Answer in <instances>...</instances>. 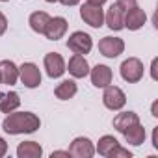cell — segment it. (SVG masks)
I'll use <instances>...</instances> for the list:
<instances>
[{"mask_svg":"<svg viewBox=\"0 0 158 158\" xmlns=\"http://www.w3.org/2000/svg\"><path fill=\"white\" fill-rule=\"evenodd\" d=\"M78 88H76V82L74 80H63L61 84H58V88L54 89V95L60 99V101H69L76 95Z\"/></svg>","mask_w":158,"mask_h":158,"instance_id":"ffe728a7","label":"cell"},{"mask_svg":"<svg viewBox=\"0 0 158 158\" xmlns=\"http://www.w3.org/2000/svg\"><path fill=\"white\" fill-rule=\"evenodd\" d=\"M19 78L26 88L34 89V88H37L41 84V71H39V67L35 63L26 61V63H23L19 67Z\"/></svg>","mask_w":158,"mask_h":158,"instance_id":"5b68a950","label":"cell"},{"mask_svg":"<svg viewBox=\"0 0 158 158\" xmlns=\"http://www.w3.org/2000/svg\"><path fill=\"white\" fill-rule=\"evenodd\" d=\"M80 17L91 28H101L104 24V11H102L101 6H95V4H88L86 2L80 8Z\"/></svg>","mask_w":158,"mask_h":158,"instance_id":"8992f818","label":"cell"},{"mask_svg":"<svg viewBox=\"0 0 158 158\" xmlns=\"http://www.w3.org/2000/svg\"><path fill=\"white\" fill-rule=\"evenodd\" d=\"M50 156H52V158H56V156H67V158H69L71 154H69V151H54Z\"/></svg>","mask_w":158,"mask_h":158,"instance_id":"f1b7e54d","label":"cell"},{"mask_svg":"<svg viewBox=\"0 0 158 158\" xmlns=\"http://www.w3.org/2000/svg\"><path fill=\"white\" fill-rule=\"evenodd\" d=\"M0 2H8V0H0Z\"/></svg>","mask_w":158,"mask_h":158,"instance_id":"836d02e7","label":"cell"},{"mask_svg":"<svg viewBox=\"0 0 158 158\" xmlns=\"http://www.w3.org/2000/svg\"><path fill=\"white\" fill-rule=\"evenodd\" d=\"M43 147L37 141H23L17 147V156L19 158H41Z\"/></svg>","mask_w":158,"mask_h":158,"instance_id":"e0dca14e","label":"cell"},{"mask_svg":"<svg viewBox=\"0 0 158 158\" xmlns=\"http://www.w3.org/2000/svg\"><path fill=\"white\" fill-rule=\"evenodd\" d=\"M123 136H125L127 143H130V145H141L145 141V128L141 127V123H136L130 128H127L123 132Z\"/></svg>","mask_w":158,"mask_h":158,"instance_id":"d6986e66","label":"cell"},{"mask_svg":"<svg viewBox=\"0 0 158 158\" xmlns=\"http://www.w3.org/2000/svg\"><path fill=\"white\" fill-rule=\"evenodd\" d=\"M125 50V41L121 37H102L99 41V52L106 58H117L119 54H123Z\"/></svg>","mask_w":158,"mask_h":158,"instance_id":"ba28073f","label":"cell"},{"mask_svg":"<svg viewBox=\"0 0 158 158\" xmlns=\"http://www.w3.org/2000/svg\"><path fill=\"white\" fill-rule=\"evenodd\" d=\"M152 147L158 149V127H154V130H152Z\"/></svg>","mask_w":158,"mask_h":158,"instance_id":"4316f807","label":"cell"},{"mask_svg":"<svg viewBox=\"0 0 158 158\" xmlns=\"http://www.w3.org/2000/svg\"><path fill=\"white\" fill-rule=\"evenodd\" d=\"M6 30H8V19L4 13H0V35H4Z\"/></svg>","mask_w":158,"mask_h":158,"instance_id":"cb8c5ba5","label":"cell"},{"mask_svg":"<svg viewBox=\"0 0 158 158\" xmlns=\"http://www.w3.org/2000/svg\"><path fill=\"white\" fill-rule=\"evenodd\" d=\"M41 127V121L32 112H10L2 123L4 132L8 134H32Z\"/></svg>","mask_w":158,"mask_h":158,"instance_id":"6da1fadb","label":"cell"},{"mask_svg":"<svg viewBox=\"0 0 158 158\" xmlns=\"http://www.w3.org/2000/svg\"><path fill=\"white\" fill-rule=\"evenodd\" d=\"M106 0H88V4H95V6H102Z\"/></svg>","mask_w":158,"mask_h":158,"instance_id":"1f68e13d","label":"cell"},{"mask_svg":"<svg viewBox=\"0 0 158 158\" xmlns=\"http://www.w3.org/2000/svg\"><path fill=\"white\" fill-rule=\"evenodd\" d=\"M58 2H61L63 6H76L80 0H58Z\"/></svg>","mask_w":158,"mask_h":158,"instance_id":"f546056e","label":"cell"},{"mask_svg":"<svg viewBox=\"0 0 158 158\" xmlns=\"http://www.w3.org/2000/svg\"><path fill=\"white\" fill-rule=\"evenodd\" d=\"M69 71V74L73 78H84L89 74V65H88V60L82 56V54H73V58L69 60V67L65 69Z\"/></svg>","mask_w":158,"mask_h":158,"instance_id":"5bb4252c","label":"cell"},{"mask_svg":"<svg viewBox=\"0 0 158 158\" xmlns=\"http://www.w3.org/2000/svg\"><path fill=\"white\" fill-rule=\"evenodd\" d=\"M108 158H132V152H130L128 149H123L121 145H117V147L108 154Z\"/></svg>","mask_w":158,"mask_h":158,"instance_id":"603a6c76","label":"cell"},{"mask_svg":"<svg viewBox=\"0 0 158 158\" xmlns=\"http://www.w3.org/2000/svg\"><path fill=\"white\" fill-rule=\"evenodd\" d=\"M151 114H152L154 117H158V101L152 102V106H151Z\"/></svg>","mask_w":158,"mask_h":158,"instance_id":"4dcf8cb0","label":"cell"},{"mask_svg":"<svg viewBox=\"0 0 158 158\" xmlns=\"http://www.w3.org/2000/svg\"><path fill=\"white\" fill-rule=\"evenodd\" d=\"M45 69H47V74L50 78H60L63 73H65V61L61 58V54L58 52H48L45 56Z\"/></svg>","mask_w":158,"mask_h":158,"instance_id":"7c38bea8","label":"cell"},{"mask_svg":"<svg viewBox=\"0 0 158 158\" xmlns=\"http://www.w3.org/2000/svg\"><path fill=\"white\" fill-rule=\"evenodd\" d=\"M117 145H119V141H117L114 136H102V138L99 139V143H97V149H95V151H97L101 156H106V158H108V154H110Z\"/></svg>","mask_w":158,"mask_h":158,"instance_id":"7402d4cb","label":"cell"},{"mask_svg":"<svg viewBox=\"0 0 158 158\" xmlns=\"http://www.w3.org/2000/svg\"><path fill=\"white\" fill-rule=\"evenodd\" d=\"M136 123H139L138 114H134V112H121V114H117V117L114 119V128L123 134L127 128H130V127L136 125Z\"/></svg>","mask_w":158,"mask_h":158,"instance_id":"2e32d148","label":"cell"},{"mask_svg":"<svg viewBox=\"0 0 158 158\" xmlns=\"http://www.w3.org/2000/svg\"><path fill=\"white\" fill-rule=\"evenodd\" d=\"M121 76L128 84H136L143 78V63L138 58H128L121 63Z\"/></svg>","mask_w":158,"mask_h":158,"instance_id":"7a4b0ae2","label":"cell"},{"mask_svg":"<svg viewBox=\"0 0 158 158\" xmlns=\"http://www.w3.org/2000/svg\"><path fill=\"white\" fill-rule=\"evenodd\" d=\"M67 48L73 50L74 54H89V50L93 48V41H91V35L86 34V32H74L69 35L67 39Z\"/></svg>","mask_w":158,"mask_h":158,"instance_id":"3957f363","label":"cell"},{"mask_svg":"<svg viewBox=\"0 0 158 158\" xmlns=\"http://www.w3.org/2000/svg\"><path fill=\"white\" fill-rule=\"evenodd\" d=\"M45 2H50L52 4V2H58V0H45Z\"/></svg>","mask_w":158,"mask_h":158,"instance_id":"d6a6232c","label":"cell"},{"mask_svg":"<svg viewBox=\"0 0 158 158\" xmlns=\"http://www.w3.org/2000/svg\"><path fill=\"white\" fill-rule=\"evenodd\" d=\"M89 74H91V84L95 88H106L108 84H112V78H114L112 69L108 65H102V63L95 65L89 71Z\"/></svg>","mask_w":158,"mask_h":158,"instance_id":"4fadbf2b","label":"cell"},{"mask_svg":"<svg viewBox=\"0 0 158 158\" xmlns=\"http://www.w3.org/2000/svg\"><path fill=\"white\" fill-rule=\"evenodd\" d=\"M19 106H21V99H19L17 91H10L6 95H0V112L2 114L15 112Z\"/></svg>","mask_w":158,"mask_h":158,"instance_id":"ac0fdd59","label":"cell"},{"mask_svg":"<svg viewBox=\"0 0 158 158\" xmlns=\"http://www.w3.org/2000/svg\"><path fill=\"white\" fill-rule=\"evenodd\" d=\"M69 154L74 158H91L95 154V145L91 143L89 138H74L73 143L69 145Z\"/></svg>","mask_w":158,"mask_h":158,"instance_id":"52a82bcc","label":"cell"},{"mask_svg":"<svg viewBox=\"0 0 158 158\" xmlns=\"http://www.w3.org/2000/svg\"><path fill=\"white\" fill-rule=\"evenodd\" d=\"M102 102L108 110H121L127 104V95L121 88L108 84L104 88V93H102Z\"/></svg>","mask_w":158,"mask_h":158,"instance_id":"277c9868","label":"cell"},{"mask_svg":"<svg viewBox=\"0 0 158 158\" xmlns=\"http://www.w3.org/2000/svg\"><path fill=\"white\" fill-rule=\"evenodd\" d=\"M48 19H50L48 13H45V11H34V13L30 15L28 23H30V28H32L35 34H43V32H45V26H47V23H48Z\"/></svg>","mask_w":158,"mask_h":158,"instance_id":"44dd1931","label":"cell"},{"mask_svg":"<svg viewBox=\"0 0 158 158\" xmlns=\"http://www.w3.org/2000/svg\"><path fill=\"white\" fill-rule=\"evenodd\" d=\"M117 2L125 8H130V6H136V0H117Z\"/></svg>","mask_w":158,"mask_h":158,"instance_id":"83f0119b","label":"cell"},{"mask_svg":"<svg viewBox=\"0 0 158 158\" xmlns=\"http://www.w3.org/2000/svg\"><path fill=\"white\" fill-rule=\"evenodd\" d=\"M6 152H8V143H6L4 138H0V158H2Z\"/></svg>","mask_w":158,"mask_h":158,"instance_id":"484cf974","label":"cell"},{"mask_svg":"<svg viewBox=\"0 0 158 158\" xmlns=\"http://www.w3.org/2000/svg\"><path fill=\"white\" fill-rule=\"evenodd\" d=\"M145 21H147V15H145V11H143L141 8L130 6V8L125 10V21H123L125 28L136 32V30H139V28L145 24Z\"/></svg>","mask_w":158,"mask_h":158,"instance_id":"9c48e42d","label":"cell"},{"mask_svg":"<svg viewBox=\"0 0 158 158\" xmlns=\"http://www.w3.org/2000/svg\"><path fill=\"white\" fill-rule=\"evenodd\" d=\"M156 67H158V58H154V60H152V65H151V76H152V80H158Z\"/></svg>","mask_w":158,"mask_h":158,"instance_id":"d4e9b609","label":"cell"},{"mask_svg":"<svg viewBox=\"0 0 158 158\" xmlns=\"http://www.w3.org/2000/svg\"><path fill=\"white\" fill-rule=\"evenodd\" d=\"M19 80V67L11 60L0 61V82L6 86H13Z\"/></svg>","mask_w":158,"mask_h":158,"instance_id":"9a60e30c","label":"cell"},{"mask_svg":"<svg viewBox=\"0 0 158 158\" xmlns=\"http://www.w3.org/2000/svg\"><path fill=\"white\" fill-rule=\"evenodd\" d=\"M0 84H2V82H0Z\"/></svg>","mask_w":158,"mask_h":158,"instance_id":"e575fe53","label":"cell"},{"mask_svg":"<svg viewBox=\"0 0 158 158\" xmlns=\"http://www.w3.org/2000/svg\"><path fill=\"white\" fill-rule=\"evenodd\" d=\"M67 32V21L63 17H50L47 26H45V37L50 39V41H58L65 35Z\"/></svg>","mask_w":158,"mask_h":158,"instance_id":"8fae6325","label":"cell"},{"mask_svg":"<svg viewBox=\"0 0 158 158\" xmlns=\"http://www.w3.org/2000/svg\"><path fill=\"white\" fill-rule=\"evenodd\" d=\"M125 6H121L119 2H115V4H112L110 6V10H108V13L104 15V21H106V24H108V28L110 30H115V32H119V30H123L125 28V24H123V21H125Z\"/></svg>","mask_w":158,"mask_h":158,"instance_id":"30bf717a","label":"cell"}]
</instances>
